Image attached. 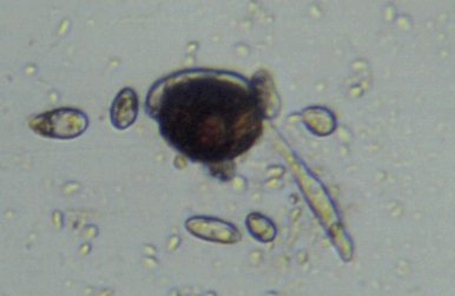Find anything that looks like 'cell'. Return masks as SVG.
<instances>
[{
	"mask_svg": "<svg viewBox=\"0 0 455 296\" xmlns=\"http://www.w3.org/2000/svg\"><path fill=\"white\" fill-rule=\"evenodd\" d=\"M146 107L172 148L204 164H225L251 149L266 116L254 82L205 68L160 79L151 86Z\"/></svg>",
	"mask_w": 455,
	"mask_h": 296,
	"instance_id": "obj_1",
	"label": "cell"
},
{
	"mask_svg": "<svg viewBox=\"0 0 455 296\" xmlns=\"http://www.w3.org/2000/svg\"><path fill=\"white\" fill-rule=\"evenodd\" d=\"M37 135L55 140H74L89 126L88 115L74 108H60L37 115L28 122Z\"/></svg>",
	"mask_w": 455,
	"mask_h": 296,
	"instance_id": "obj_2",
	"label": "cell"
},
{
	"mask_svg": "<svg viewBox=\"0 0 455 296\" xmlns=\"http://www.w3.org/2000/svg\"><path fill=\"white\" fill-rule=\"evenodd\" d=\"M139 96L132 88L122 89L115 97L110 109L111 123L116 129L125 130L136 122L139 116Z\"/></svg>",
	"mask_w": 455,
	"mask_h": 296,
	"instance_id": "obj_3",
	"label": "cell"
}]
</instances>
